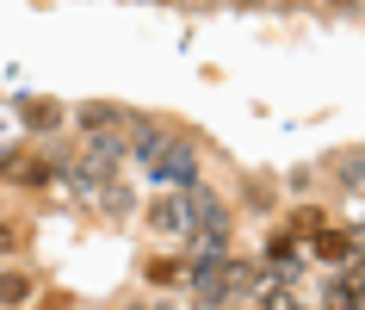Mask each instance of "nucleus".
<instances>
[{
    "mask_svg": "<svg viewBox=\"0 0 365 310\" xmlns=\"http://www.w3.org/2000/svg\"><path fill=\"white\" fill-rule=\"evenodd\" d=\"M124 136H130V161H143V168H155V161L173 149V131H168V124L136 118V112H130V124H124Z\"/></svg>",
    "mask_w": 365,
    "mask_h": 310,
    "instance_id": "nucleus-1",
    "label": "nucleus"
},
{
    "mask_svg": "<svg viewBox=\"0 0 365 310\" xmlns=\"http://www.w3.org/2000/svg\"><path fill=\"white\" fill-rule=\"evenodd\" d=\"M242 304H248V310H309L304 298H297V286H285L272 267L254 273V286H248V298H242Z\"/></svg>",
    "mask_w": 365,
    "mask_h": 310,
    "instance_id": "nucleus-2",
    "label": "nucleus"
},
{
    "mask_svg": "<svg viewBox=\"0 0 365 310\" xmlns=\"http://www.w3.org/2000/svg\"><path fill=\"white\" fill-rule=\"evenodd\" d=\"M180 199H186V230H192V236L198 230H230V205H223L211 186H198V180H192Z\"/></svg>",
    "mask_w": 365,
    "mask_h": 310,
    "instance_id": "nucleus-3",
    "label": "nucleus"
},
{
    "mask_svg": "<svg viewBox=\"0 0 365 310\" xmlns=\"http://www.w3.org/2000/svg\"><path fill=\"white\" fill-rule=\"evenodd\" d=\"M155 174H168V180H186L192 186V174H198V149L186 143V136H173V149L155 161Z\"/></svg>",
    "mask_w": 365,
    "mask_h": 310,
    "instance_id": "nucleus-4",
    "label": "nucleus"
},
{
    "mask_svg": "<svg viewBox=\"0 0 365 310\" xmlns=\"http://www.w3.org/2000/svg\"><path fill=\"white\" fill-rule=\"evenodd\" d=\"M31 273H19V267H0V310H25L31 304Z\"/></svg>",
    "mask_w": 365,
    "mask_h": 310,
    "instance_id": "nucleus-5",
    "label": "nucleus"
},
{
    "mask_svg": "<svg viewBox=\"0 0 365 310\" xmlns=\"http://www.w3.org/2000/svg\"><path fill=\"white\" fill-rule=\"evenodd\" d=\"M149 224H155V230H161V236L186 230V199H180V193H161V199H155V205H149Z\"/></svg>",
    "mask_w": 365,
    "mask_h": 310,
    "instance_id": "nucleus-6",
    "label": "nucleus"
},
{
    "mask_svg": "<svg viewBox=\"0 0 365 310\" xmlns=\"http://www.w3.org/2000/svg\"><path fill=\"white\" fill-rule=\"evenodd\" d=\"M75 118H81V131H118L130 112H124V106H106V99H93V106H81Z\"/></svg>",
    "mask_w": 365,
    "mask_h": 310,
    "instance_id": "nucleus-7",
    "label": "nucleus"
},
{
    "mask_svg": "<svg viewBox=\"0 0 365 310\" xmlns=\"http://www.w3.org/2000/svg\"><path fill=\"white\" fill-rule=\"evenodd\" d=\"M322 310H365V304H359V286H353L346 273H334L328 291H322Z\"/></svg>",
    "mask_w": 365,
    "mask_h": 310,
    "instance_id": "nucleus-8",
    "label": "nucleus"
},
{
    "mask_svg": "<svg viewBox=\"0 0 365 310\" xmlns=\"http://www.w3.org/2000/svg\"><path fill=\"white\" fill-rule=\"evenodd\" d=\"M25 124H31V131H43V124L56 131V124H62V106H43V99H38V106H25Z\"/></svg>",
    "mask_w": 365,
    "mask_h": 310,
    "instance_id": "nucleus-9",
    "label": "nucleus"
},
{
    "mask_svg": "<svg viewBox=\"0 0 365 310\" xmlns=\"http://www.w3.org/2000/svg\"><path fill=\"white\" fill-rule=\"evenodd\" d=\"M334 180L359 186V180H365V161H359V155H341V161H334Z\"/></svg>",
    "mask_w": 365,
    "mask_h": 310,
    "instance_id": "nucleus-10",
    "label": "nucleus"
},
{
    "mask_svg": "<svg viewBox=\"0 0 365 310\" xmlns=\"http://www.w3.org/2000/svg\"><path fill=\"white\" fill-rule=\"evenodd\" d=\"M19 249H25V236L13 224H0V254H19Z\"/></svg>",
    "mask_w": 365,
    "mask_h": 310,
    "instance_id": "nucleus-11",
    "label": "nucleus"
},
{
    "mask_svg": "<svg viewBox=\"0 0 365 310\" xmlns=\"http://www.w3.org/2000/svg\"><path fill=\"white\" fill-rule=\"evenodd\" d=\"M124 310H180V304H124Z\"/></svg>",
    "mask_w": 365,
    "mask_h": 310,
    "instance_id": "nucleus-12",
    "label": "nucleus"
}]
</instances>
